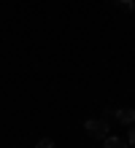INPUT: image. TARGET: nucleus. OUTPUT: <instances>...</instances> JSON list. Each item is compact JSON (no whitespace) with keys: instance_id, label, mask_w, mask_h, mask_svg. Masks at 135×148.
Listing matches in <instances>:
<instances>
[{"instance_id":"f257e3e1","label":"nucleus","mask_w":135,"mask_h":148,"mask_svg":"<svg viewBox=\"0 0 135 148\" xmlns=\"http://www.w3.org/2000/svg\"><path fill=\"white\" fill-rule=\"evenodd\" d=\"M84 129H87L89 137L103 140V137L108 135V121H105V119H87V121H84Z\"/></svg>"},{"instance_id":"f03ea898","label":"nucleus","mask_w":135,"mask_h":148,"mask_svg":"<svg viewBox=\"0 0 135 148\" xmlns=\"http://www.w3.org/2000/svg\"><path fill=\"white\" fill-rule=\"evenodd\" d=\"M114 116H116V121H119V124H127V127H130L132 121H135V108H119Z\"/></svg>"},{"instance_id":"7ed1b4c3","label":"nucleus","mask_w":135,"mask_h":148,"mask_svg":"<svg viewBox=\"0 0 135 148\" xmlns=\"http://www.w3.org/2000/svg\"><path fill=\"white\" fill-rule=\"evenodd\" d=\"M103 148H127V143H124V137L105 135V137H103Z\"/></svg>"},{"instance_id":"20e7f679","label":"nucleus","mask_w":135,"mask_h":148,"mask_svg":"<svg viewBox=\"0 0 135 148\" xmlns=\"http://www.w3.org/2000/svg\"><path fill=\"white\" fill-rule=\"evenodd\" d=\"M116 5H122L124 11H135V0H114Z\"/></svg>"},{"instance_id":"39448f33","label":"nucleus","mask_w":135,"mask_h":148,"mask_svg":"<svg viewBox=\"0 0 135 148\" xmlns=\"http://www.w3.org/2000/svg\"><path fill=\"white\" fill-rule=\"evenodd\" d=\"M35 148H54V140H51V137H41Z\"/></svg>"},{"instance_id":"423d86ee","label":"nucleus","mask_w":135,"mask_h":148,"mask_svg":"<svg viewBox=\"0 0 135 148\" xmlns=\"http://www.w3.org/2000/svg\"><path fill=\"white\" fill-rule=\"evenodd\" d=\"M127 145H135V121L130 124V135H127Z\"/></svg>"}]
</instances>
